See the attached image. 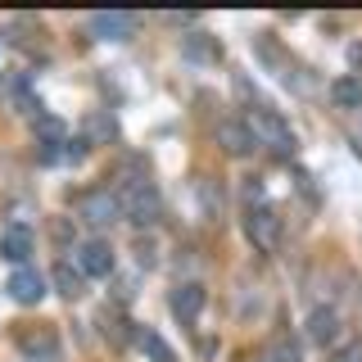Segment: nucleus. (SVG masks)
<instances>
[{"label":"nucleus","instance_id":"1","mask_svg":"<svg viewBox=\"0 0 362 362\" xmlns=\"http://www.w3.org/2000/svg\"><path fill=\"white\" fill-rule=\"evenodd\" d=\"M245 122H249V132H254V145H263V150L276 154V158H290L294 145H299L294 141V127L272 105H254V113H249Z\"/></svg>","mask_w":362,"mask_h":362},{"label":"nucleus","instance_id":"2","mask_svg":"<svg viewBox=\"0 0 362 362\" xmlns=\"http://www.w3.org/2000/svg\"><path fill=\"white\" fill-rule=\"evenodd\" d=\"M118 204H122V218L136 222V226H154L158 222V209H163V199H158V190H154V181H145V177H136V181H122L118 190Z\"/></svg>","mask_w":362,"mask_h":362},{"label":"nucleus","instance_id":"3","mask_svg":"<svg viewBox=\"0 0 362 362\" xmlns=\"http://www.w3.org/2000/svg\"><path fill=\"white\" fill-rule=\"evenodd\" d=\"M77 218H82L86 226H95V231H105V226H113L122 218V204H118V195L113 190H86L82 199H77Z\"/></svg>","mask_w":362,"mask_h":362},{"label":"nucleus","instance_id":"4","mask_svg":"<svg viewBox=\"0 0 362 362\" xmlns=\"http://www.w3.org/2000/svg\"><path fill=\"white\" fill-rule=\"evenodd\" d=\"M245 235H249V245L254 249H263V254H272V249L281 245V218H276V209H249L245 213Z\"/></svg>","mask_w":362,"mask_h":362},{"label":"nucleus","instance_id":"5","mask_svg":"<svg viewBox=\"0 0 362 362\" xmlns=\"http://www.w3.org/2000/svg\"><path fill=\"white\" fill-rule=\"evenodd\" d=\"M73 267L82 272V276H109L113 272V245L100 240V235H90L73 249Z\"/></svg>","mask_w":362,"mask_h":362},{"label":"nucleus","instance_id":"6","mask_svg":"<svg viewBox=\"0 0 362 362\" xmlns=\"http://www.w3.org/2000/svg\"><path fill=\"white\" fill-rule=\"evenodd\" d=\"M136 28H141L136 14H118V9L90 14V37H100V41H127V37H136Z\"/></svg>","mask_w":362,"mask_h":362},{"label":"nucleus","instance_id":"7","mask_svg":"<svg viewBox=\"0 0 362 362\" xmlns=\"http://www.w3.org/2000/svg\"><path fill=\"white\" fill-rule=\"evenodd\" d=\"M5 290H9L14 303H23V308H37L45 299V281H41V272H32V267H14L9 281H5Z\"/></svg>","mask_w":362,"mask_h":362},{"label":"nucleus","instance_id":"8","mask_svg":"<svg viewBox=\"0 0 362 362\" xmlns=\"http://www.w3.org/2000/svg\"><path fill=\"white\" fill-rule=\"evenodd\" d=\"M218 145H222L231 158H249V154L258 150V145H254V132H249L245 118H222V122H218Z\"/></svg>","mask_w":362,"mask_h":362},{"label":"nucleus","instance_id":"9","mask_svg":"<svg viewBox=\"0 0 362 362\" xmlns=\"http://www.w3.org/2000/svg\"><path fill=\"white\" fill-rule=\"evenodd\" d=\"M18 349L32 362H59V335H54L50 326H28V331L18 335Z\"/></svg>","mask_w":362,"mask_h":362},{"label":"nucleus","instance_id":"10","mask_svg":"<svg viewBox=\"0 0 362 362\" xmlns=\"http://www.w3.org/2000/svg\"><path fill=\"white\" fill-rule=\"evenodd\" d=\"M204 299H209V294H204L199 281H181L168 303H173V317H177V322H186V326H190V322H195V317L204 313Z\"/></svg>","mask_w":362,"mask_h":362},{"label":"nucleus","instance_id":"11","mask_svg":"<svg viewBox=\"0 0 362 362\" xmlns=\"http://www.w3.org/2000/svg\"><path fill=\"white\" fill-rule=\"evenodd\" d=\"M303 335H308V344H335V335H339V313L335 308H313L308 313V322H303Z\"/></svg>","mask_w":362,"mask_h":362},{"label":"nucleus","instance_id":"12","mask_svg":"<svg viewBox=\"0 0 362 362\" xmlns=\"http://www.w3.org/2000/svg\"><path fill=\"white\" fill-rule=\"evenodd\" d=\"M254 54H258V59H263V68H272L276 77H290V73H294V64H290L286 45H281L276 37H272V32H263V37L254 41Z\"/></svg>","mask_w":362,"mask_h":362},{"label":"nucleus","instance_id":"13","mask_svg":"<svg viewBox=\"0 0 362 362\" xmlns=\"http://www.w3.org/2000/svg\"><path fill=\"white\" fill-rule=\"evenodd\" d=\"M0 258H9V263H18V267L32 258V231L23 222H14L5 235H0Z\"/></svg>","mask_w":362,"mask_h":362},{"label":"nucleus","instance_id":"14","mask_svg":"<svg viewBox=\"0 0 362 362\" xmlns=\"http://www.w3.org/2000/svg\"><path fill=\"white\" fill-rule=\"evenodd\" d=\"M331 100L339 109H362V73H344L331 82Z\"/></svg>","mask_w":362,"mask_h":362},{"label":"nucleus","instance_id":"15","mask_svg":"<svg viewBox=\"0 0 362 362\" xmlns=\"http://www.w3.org/2000/svg\"><path fill=\"white\" fill-rule=\"evenodd\" d=\"M136 344H141V354L150 362H177V354L168 349V339L158 331H150V326H136Z\"/></svg>","mask_w":362,"mask_h":362},{"label":"nucleus","instance_id":"16","mask_svg":"<svg viewBox=\"0 0 362 362\" xmlns=\"http://www.w3.org/2000/svg\"><path fill=\"white\" fill-rule=\"evenodd\" d=\"M82 136L90 145H109V141H118V122H113L109 113H90V118L82 122Z\"/></svg>","mask_w":362,"mask_h":362},{"label":"nucleus","instance_id":"17","mask_svg":"<svg viewBox=\"0 0 362 362\" xmlns=\"http://www.w3.org/2000/svg\"><path fill=\"white\" fill-rule=\"evenodd\" d=\"M181 50H186V59H195V64H213V59H218V41H213L209 32H190Z\"/></svg>","mask_w":362,"mask_h":362},{"label":"nucleus","instance_id":"18","mask_svg":"<svg viewBox=\"0 0 362 362\" xmlns=\"http://www.w3.org/2000/svg\"><path fill=\"white\" fill-rule=\"evenodd\" d=\"M82 272H77L73 263H54V290L64 294V299H77V294H82Z\"/></svg>","mask_w":362,"mask_h":362},{"label":"nucleus","instance_id":"19","mask_svg":"<svg viewBox=\"0 0 362 362\" xmlns=\"http://www.w3.org/2000/svg\"><path fill=\"white\" fill-rule=\"evenodd\" d=\"M240 195H245V213H249V209H263V204H267V186H263V177H245Z\"/></svg>","mask_w":362,"mask_h":362},{"label":"nucleus","instance_id":"20","mask_svg":"<svg viewBox=\"0 0 362 362\" xmlns=\"http://www.w3.org/2000/svg\"><path fill=\"white\" fill-rule=\"evenodd\" d=\"M37 136H41V145H64V122L59 118H37Z\"/></svg>","mask_w":362,"mask_h":362},{"label":"nucleus","instance_id":"21","mask_svg":"<svg viewBox=\"0 0 362 362\" xmlns=\"http://www.w3.org/2000/svg\"><path fill=\"white\" fill-rule=\"evenodd\" d=\"M199 199H204V209H209V218H222V195H218V186H213L209 177L199 181Z\"/></svg>","mask_w":362,"mask_h":362},{"label":"nucleus","instance_id":"22","mask_svg":"<svg viewBox=\"0 0 362 362\" xmlns=\"http://www.w3.org/2000/svg\"><path fill=\"white\" fill-rule=\"evenodd\" d=\"M326 362H362V335L358 339H344L339 349H331V358Z\"/></svg>","mask_w":362,"mask_h":362},{"label":"nucleus","instance_id":"23","mask_svg":"<svg viewBox=\"0 0 362 362\" xmlns=\"http://www.w3.org/2000/svg\"><path fill=\"white\" fill-rule=\"evenodd\" d=\"M267 362H299V344H294V339H276V344L267 349Z\"/></svg>","mask_w":362,"mask_h":362},{"label":"nucleus","instance_id":"24","mask_svg":"<svg viewBox=\"0 0 362 362\" xmlns=\"http://www.w3.org/2000/svg\"><path fill=\"white\" fill-rule=\"evenodd\" d=\"M349 59H354V64H362V45H349Z\"/></svg>","mask_w":362,"mask_h":362}]
</instances>
